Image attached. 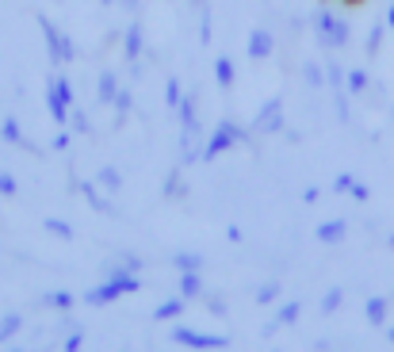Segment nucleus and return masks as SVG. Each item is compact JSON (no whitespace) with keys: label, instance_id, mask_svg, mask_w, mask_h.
I'll return each mask as SVG.
<instances>
[{"label":"nucleus","instance_id":"obj_1","mask_svg":"<svg viewBox=\"0 0 394 352\" xmlns=\"http://www.w3.org/2000/svg\"><path fill=\"white\" fill-rule=\"evenodd\" d=\"M123 291H138V279H134V276H123V272H119V276H111L104 287H100V291H88L84 299L100 306V303H111V299H119Z\"/></svg>","mask_w":394,"mask_h":352},{"label":"nucleus","instance_id":"obj_2","mask_svg":"<svg viewBox=\"0 0 394 352\" xmlns=\"http://www.w3.org/2000/svg\"><path fill=\"white\" fill-rule=\"evenodd\" d=\"M234 142H245V131H241L238 123H222L218 131H214V138L207 142V149H203V161H211L214 154H222V149H230Z\"/></svg>","mask_w":394,"mask_h":352},{"label":"nucleus","instance_id":"obj_3","mask_svg":"<svg viewBox=\"0 0 394 352\" xmlns=\"http://www.w3.org/2000/svg\"><path fill=\"white\" fill-rule=\"evenodd\" d=\"M318 31H321V39H326V46H345L348 42V24L337 19L333 12H318Z\"/></svg>","mask_w":394,"mask_h":352},{"label":"nucleus","instance_id":"obj_4","mask_svg":"<svg viewBox=\"0 0 394 352\" xmlns=\"http://www.w3.org/2000/svg\"><path fill=\"white\" fill-rule=\"evenodd\" d=\"M73 104V89H69L66 81H58V77H54V81H50V111H54V119H58V123H66V107Z\"/></svg>","mask_w":394,"mask_h":352},{"label":"nucleus","instance_id":"obj_5","mask_svg":"<svg viewBox=\"0 0 394 352\" xmlns=\"http://www.w3.org/2000/svg\"><path fill=\"white\" fill-rule=\"evenodd\" d=\"M314 238L321 241V246H341V241H345V222H321L318 230H314Z\"/></svg>","mask_w":394,"mask_h":352},{"label":"nucleus","instance_id":"obj_6","mask_svg":"<svg viewBox=\"0 0 394 352\" xmlns=\"http://www.w3.org/2000/svg\"><path fill=\"white\" fill-rule=\"evenodd\" d=\"M173 341H180V344H207V349H222V344H226V337H203V333H191V329H176Z\"/></svg>","mask_w":394,"mask_h":352},{"label":"nucleus","instance_id":"obj_7","mask_svg":"<svg viewBox=\"0 0 394 352\" xmlns=\"http://www.w3.org/2000/svg\"><path fill=\"white\" fill-rule=\"evenodd\" d=\"M279 100H268L264 104V111H261V119H256V131H279Z\"/></svg>","mask_w":394,"mask_h":352},{"label":"nucleus","instance_id":"obj_8","mask_svg":"<svg viewBox=\"0 0 394 352\" xmlns=\"http://www.w3.org/2000/svg\"><path fill=\"white\" fill-rule=\"evenodd\" d=\"M249 54H253V57H268L272 54V35L268 31H253V35H249Z\"/></svg>","mask_w":394,"mask_h":352},{"label":"nucleus","instance_id":"obj_9","mask_svg":"<svg viewBox=\"0 0 394 352\" xmlns=\"http://www.w3.org/2000/svg\"><path fill=\"white\" fill-rule=\"evenodd\" d=\"M368 322H371V326H383V322H386V299L383 295L368 299Z\"/></svg>","mask_w":394,"mask_h":352},{"label":"nucleus","instance_id":"obj_10","mask_svg":"<svg viewBox=\"0 0 394 352\" xmlns=\"http://www.w3.org/2000/svg\"><path fill=\"white\" fill-rule=\"evenodd\" d=\"M214 77H218L222 89H226V84H234V66H230V57H218V62H214Z\"/></svg>","mask_w":394,"mask_h":352},{"label":"nucleus","instance_id":"obj_11","mask_svg":"<svg viewBox=\"0 0 394 352\" xmlns=\"http://www.w3.org/2000/svg\"><path fill=\"white\" fill-rule=\"evenodd\" d=\"M199 291H203V287H199V276H196V272H184V279H180V295H184V299H196Z\"/></svg>","mask_w":394,"mask_h":352},{"label":"nucleus","instance_id":"obj_12","mask_svg":"<svg viewBox=\"0 0 394 352\" xmlns=\"http://www.w3.org/2000/svg\"><path fill=\"white\" fill-rule=\"evenodd\" d=\"M341 299H345V291H341V287H333V291H329V295L321 299V311H326V314H333L337 306H341Z\"/></svg>","mask_w":394,"mask_h":352},{"label":"nucleus","instance_id":"obj_13","mask_svg":"<svg viewBox=\"0 0 394 352\" xmlns=\"http://www.w3.org/2000/svg\"><path fill=\"white\" fill-rule=\"evenodd\" d=\"M19 326H24V318H19V314H8V322H0V341L12 337V333H19Z\"/></svg>","mask_w":394,"mask_h":352},{"label":"nucleus","instance_id":"obj_14","mask_svg":"<svg viewBox=\"0 0 394 352\" xmlns=\"http://www.w3.org/2000/svg\"><path fill=\"white\" fill-rule=\"evenodd\" d=\"M199 264H203V261H199L196 253H180V257H176V268H180V272H199Z\"/></svg>","mask_w":394,"mask_h":352},{"label":"nucleus","instance_id":"obj_15","mask_svg":"<svg viewBox=\"0 0 394 352\" xmlns=\"http://www.w3.org/2000/svg\"><path fill=\"white\" fill-rule=\"evenodd\" d=\"M345 81H348V89H353V92H364V89H368V73H364V69H353Z\"/></svg>","mask_w":394,"mask_h":352},{"label":"nucleus","instance_id":"obj_16","mask_svg":"<svg viewBox=\"0 0 394 352\" xmlns=\"http://www.w3.org/2000/svg\"><path fill=\"white\" fill-rule=\"evenodd\" d=\"M46 230L54 234V238H73V230H69L62 219H46Z\"/></svg>","mask_w":394,"mask_h":352},{"label":"nucleus","instance_id":"obj_17","mask_svg":"<svg viewBox=\"0 0 394 352\" xmlns=\"http://www.w3.org/2000/svg\"><path fill=\"white\" fill-rule=\"evenodd\" d=\"M142 31H138V24H134L131 27V35H126V54H131V57H138V50H142Z\"/></svg>","mask_w":394,"mask_h":352},{"label":"nucleus","instance_id":"obj_18","mask_svg":"<svg viewBox=\"0 0 394 352\" xmlns=\"http://www.w3.org/2000/svg\"><path fill=\"white\" fill-rule=\"evenodd\" d=\"M303 73H306V84H310V89H321V84H326V77H321V69L314 66V62L303 69Z\"/></svg>","mask_w":394,"mask_h":352},{"label":"nucleus","instance_id":"obj_19","mask_svg":"<svg viewBox=\"0 0 394 352\" xmlns=\"http://www.w3.org/2000/svg\"><path fill=\"white\" fill-rule=\"evenodd\" d=\"M379 42H383V24L371 27V35H368V54H379Z\"/></svg>","mask_w":394,"mask_h":352},{"label":"nucleus","instance_id":"obj_20","mask_svg":"<svg viewBox=\"0 0 394 352\" xmlns=\"http://www.w3.org/2000/svg\"><path fill=\"white\" fill-rule=\"evenodd\" d=\"M299 318V303H288V306H279V322L283 326H291V322Z\"/></svg>","mask_w":394,"mask_h":352},{"label":"nucleus","instance_id":"obj_21","mask_svg":"<svg viewBox=\"0 0 394 352\" xmlns=\"http://www.w3.org/2000/svg\"><path fill=\"white\" fill-rule=\"evenodd\" d=\"M0 131H4V138H8V142H16V146H19V123H16V119H4Z\"/></svg>","mask_w":394,"mask_h":352},{"label":"nucleus","instance_id":"obj_22","mask_svg":"<svg viewBox=\"0 0 394 352\" xmlns=\"http://www.w3.org/2000/svg\"><path fill=\"white\" fill-rule=\"evenodd\" d=\"M326 73H329V77H326V81H329V84H333V89H341V84H345V69H341V66H329V69H326Z\"/></svg>","mask_w":394,"mask_h":352},{"label":"nucleus","instance_id":"obj_23","mask_svg":"<svg viewBox=\"0 0 394 352\" xmlns=\"http://www.w3.org/2000/svg\"><path fill=\"white\" fill-rule=\"evenodd\" d=\"M100 96H104V100H111V96H115V77H111V73H107L104 81H100Z\"/></svg>","mask_w":394,"mask_h":352},{"label":"nucleus","instance_id":"obj_24","mask_svg":"<svg viewBox=\"0 0 394 352\" xmlns=\"http://www.w3.org/2000/svg\"><path fill=\"white\" fill-rule=\"evenodd\" d=\"M173 314H180V303H176V299H173V303H161V306H157V318H173Z\"/></svg>","mask_w":394,"mask_h":352},{"label":"nucleus","instance_id":"obj_25","mask_svg":"<svg viewBox=\"0 0 394 352\" xmlns=\"http://www.w3.org/2000/svg\"><path fill=\"white\" fill-rule=\"evenodd\" d=\"M100 180H104L107 188H119V184H123V180H119V172H115V169H104V172H100Z\"/></svg>","mask_w":394,"mask_h":352},{"label":"nucleus","instance_id":"obj_26","mask_svg":"<svg viewBox=\"0 0 394 352\" xmlns=\"http://www.w3.org/2000/svg\"><path fill=\"white\" fill-rule=\"evenodd\" d=\"M0 192H4V196H16V180H12L8 172H0Z\"/></svg>","mask_w":394,"mask_h":352},{"label":"nucleus","instance_id":"obj_27","mask_svg":"<svg viewBox=\"0 0 394 352\" xmlns=\"http://www.w3.org/2000/svg\"><path fill=\"white\" fill-rule=\"evenodd\" d=\"M276 295H279V284H268V287H264V291H261L256 299H261V303H272Z\"/></svg>","mask_w":394,"mask_h":352},{"label":"nucleus","instance_id":"obj_28","mask_svg":"<svg viewBox=\"0 0 394 352\" xmlns=\"http://www.w3.org/2000/svg\"><path fill=\"white\" fill-rule=\"evenodd\" d=\"M353 176H348V172H341V176H337V192H353Z\"/></svg>","mask_w":394,"mask_h":352},{"label":"nucleus","instance_id":"obj_29","mask_svg":"<svg viewBox=\"0 0 394 352\" xmlns=\"http://www.w3.org/2000/svg\"><path fill=\"white\" fill-rule=\"evenodd\" d=\"M353 199H368V188H364V184H353Z\"/></svg>","mask_w":394,"mask_h":352},{"label":"nucleus","instance_id":"obj_30","mask_svg":"<svg viewBox=\"0 0 394 352\" xmlns=\"http://www.w3.org/2000/svg\"><path fill=\"white\" fill-rule=\"evenodd\" d=\"M386 24L394 27V4H391V8H386Z\"/></svg>","mask_w":394,"mask_h":352},{"label":"nucleus","instance_id":"obj_31","mask_svg":"<svg viewBox=\"0 0 394 352\" xmlns=\"http://www.w3.org/2000/svg\"><path fill=\"white\" fill-rule=\"evenodd\" d=\"M386 341H391V344H394V326H391V329H386Z\"/></svg>","mask_w":394,"mask_h":352},{"label":"nucleus","instance_id":"obj_32","mask_svg":"<svg viewBox=\"0 0 394 352\" xmlns=\"http://www.w3.org/2000/svg\"><path fill=\"white\" fill-rule=\"evenodd\" d=\"M391 115H394V111H391Z\"/></svg>","mask_w":394,"mask_h":352}]
</instances>
